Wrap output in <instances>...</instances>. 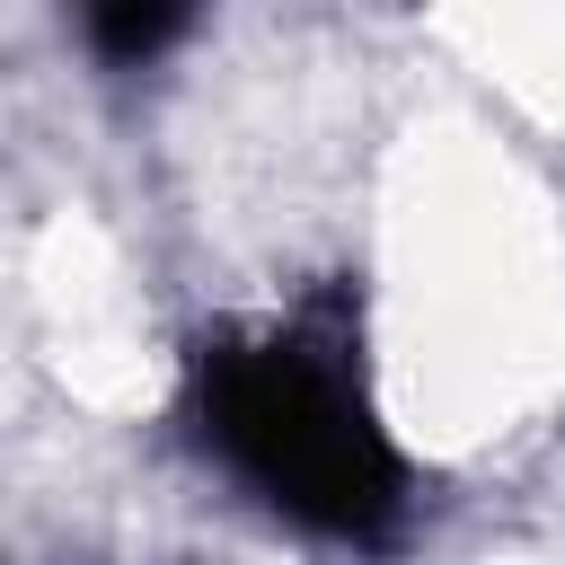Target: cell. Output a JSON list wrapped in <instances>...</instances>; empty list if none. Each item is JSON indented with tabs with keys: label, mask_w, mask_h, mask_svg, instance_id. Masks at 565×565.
<instances>
[{
	"label": "cell",
	"mask_w": 565,
	"mask_h": 565,
	"mask_svg": "<svg viewBox=\"0 0 565 565\" xmlns=\"http://www.w3.org/2000/svg\"><path fill=\"white\" fill-rule=\"evenodd\" d=\"M185 433L265 521L318 547L388 556L415 521V459L388 433L344 282L203 327L185 353Z\"/></svg>",
	"instance_id": "obj_1"
},
{
	"label": "cell",
	"mask_w": 565,
	"mask_h": 565,
	"mask_svg": "<svg viewBox=\"0 0 565 565\" xmlns=\"http://www.w3.org/2000/svg\"><path fill=\"white\" fill-rule=\"evenodd\" d=\"M194 35V18L185 9H141V0H115V9H88L79 18V44L106 62V71H141V62H159L168 44H185Z\"/></svg>",
	"instance_id": "obj_2"
}]
</instances>
